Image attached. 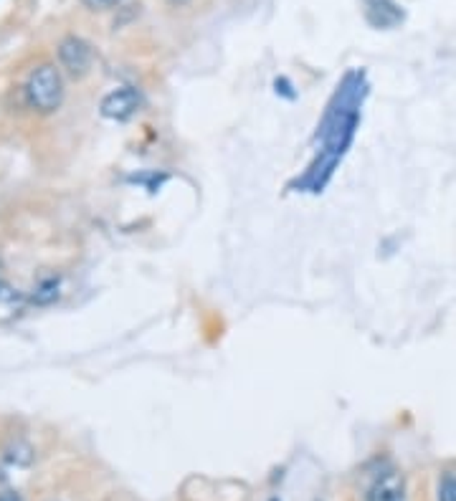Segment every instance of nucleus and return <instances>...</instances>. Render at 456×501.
<instances>
[{
	"label": "nucleus",
	"instance_id": "3",
	"mask_svg": "<svg viewBox=\"0 0 456 501\" xmlns=\"http://www.w3.org/2000/svg\"><path fill=\"white\" fill-rule=\"evenodd\" d=\"M59 61L72 77H82L87 74V69L91 66V48L87 41L77 38V35H69L64 38L59 46Z\"/></svg>",
	"mask_w": 456,
	"mask_h": 501
},
{
	"label": "nucleus",
	"instance_id": "8",
	"mask_svg": "<svg viewBox=\"0 0 456 501\" xmlns=\"http://www.w3.org/2000/svg\"><path fill=\"white\" fill-rule=\"evenodd\" d=\"M0 501H21L18 496H13V494H6V496H0Z\"/></svg>",
	"mask_w": 456,
	"mask_h": 501
},
{
	"label": "nucleus",
	"instance_id": "6",
	"mask_svg": "<svg viewBox=\"0 0 456 501\" xmlns=\"http://www.w3.org/2000/svg\"><path fill=\"white\" fill-rule=\"evenodd\" d=\"M438 501H456V476L446 473L438 484Z\"/></svg>",
	"mask_w": 456,
	"mask_h": 501
},
{
	"label": "nucleus",
	"instance_id": "9",
	"mask_svg": "<svg viewBox=\"0 0 456 501\" xmlns=\"http://www.w3.org/2000/svg\"><path fill=\"white\" fill-rule=\"evenodd\" d=\"M170 6H185V3H190V0H167Z\"/></svg>",
	"mask_w": 456,
	"mask_h": 501
},
{
	"label": "nucleus",
	"instance_id": "5",
	"mask_svg": "<svg viewBox=\"0 0 456 501\" xmlns=\"http://www.w3.org/2000/svg\"><path fill=\"white\" fill-rule=\"evenodd\" d=\"M370 501H406L403 494V481L398 478V473H385L375 481Z\"/></svg>",
	"mask_w": 456,
	"mask_h": 501
},
{
	"label": "nucleus",
	"instance_id": "10",
	"mask_svg": "<svg viewBox=\"0 0 456 501\" xmlns=\"http://www.w3.org/2000/svg\"><path fill=\"white\" fill-rule=\"evenodd\" d=\"M272 501H279V499H272Z\"/></svg>",
	"mask_w": 456,
	"mask_h": 501
},
{
	"label": "nucleus",
	"instance_id": "4",
	"mask_svg": "<svg viewBox=\"0 0 456 501\" xmlns=\"http://www.w3.org/2000/svg\"><path fill=\"white\" fill-rule=\"evenodd\" d=\"M365 16L375 28H393L403 21V11L393 0H365Z\"/></svg>",
	"mask_w": 456,
	"mask_h": 501
},
{
	"label": "nucleus",
	"instance_id": "2",
	"mask_svg": "<svg viewBox=\"0 0 456 501\" xmlns=\"http://www.w3.org/2000/svg\"><path fill=\"white\" fill-rule=\"evenodd\" d=\"M140 104H143L140 91L132 86H122V89L109 91V94L101 99V114L107 119H114V122H125V119H130L132 114L140 109Z\"/></svg>",
	"mask_w": 456,
	"mask_h": 501
},
{
	"label": "nucleus",
	"instance_id": "1",
	"mask_svg": "<svg viewBox=\"0 0 456 501\" xmlns=\"http://www.w3.org/2000/svg\"><path fill=\"white\" fill-rule=\"evenodd\" d=\"M26 99L38 112H54L59 109L64 99V81L56 66L43 64L30 71L28 81H26Z\"/></svg>",
	"mask_w": 456,
	"mask_h": 501
},
{
	"label": "nucleus",
	"instance_id": "7",
	"mask_svg": "<svg viewBox=\"0 0 456 501\" xmlns=\"http://www.w3.org/2000/svg\"><path fill=\"white\" fill-rule=\"evenodd\" d=\"M84 6L89 8V11H107V8H114L119 0H82Z\"/></svg>",
	"mask_w": 456,
	"mask_h": 501
}]
</instances>
